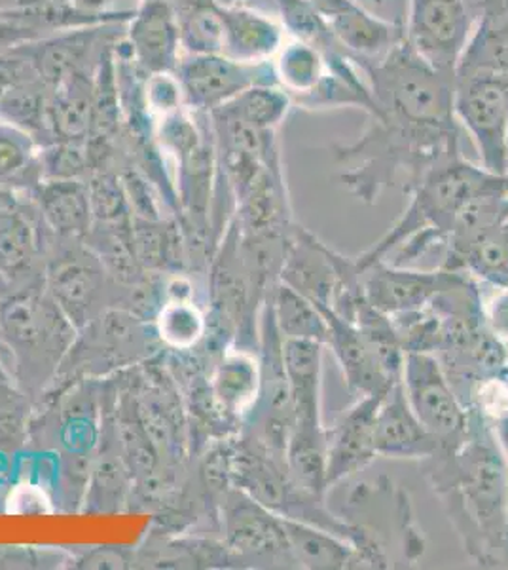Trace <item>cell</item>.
<instances>
[{"instance_id": "8", "label": "cell", "mask_w": 508, "mask_h": 570, "mask_svg": "<svg viewBox=\"0 0 508 570\" xmlns=\"http://www.w3.org/2000/svg\"><path fill=\"white\" fill-rule=\"evenodd\" d=\"M185 105L193 112H212L252 86L277 85L273 63H243L225 53H182L175 69Z\"/></svg>"}, {"instance_id": "42", "label": "cell", "mask_w": 508, "mask_h": 570, "mask_svg": "<svg viewBox=\"0 0 508 570\" xmlns=\"http://www.w3.org/2000/svg\"><path fill=\"white\" fill-rule=\"evenodd\" d=\"M465 7L469 8L475 21L482 18L484 13L494 12L497 8L507 7L508 0H464Z\"/></svg>"}, {"instance_id": "21", "label": "cell", "mask_w": 508, "mask_h": 570, "mask_svg": "<svg viewBox=\"0 0 508 570\" xmlns=\"http://www.w3.org/2000/svg\"><path fill=\"white\" fill-rule=\"evenodd\" d=\"M262 392V363L251 351H226L212 371L211 395L233 419L252 415Z\"/></svg>"}, {"instance_id": "2", "label": "cell", "mask_w": 508, "mask_h": 570, "mask_svg": "<svg viewBox=\"0 0 508 570\" xmlns=\"http://www.w3.org/2000/svg\"><path fill=\"white\" fill-rule=\"evenodd\" d=\"M461 153L454 115L400 104H378L359 137L335 145L340 181L357 200L373 206L387 188L405 177V188L427 169Z\"/></svg>"}, {"instance_id": "14", "label": "cell", "mask_w": 508, "mask_h": 570, "mask_svg": "<svg viewBox=\"0 0 508 570\" xmlns=\"http://www.w3.org/2000/svg\"><path fill=\"white\" fill-rule=\"evenodd\" d=\"M126 40L147 77L175 72L182 58L179 21L169 0H142L126 26Z\"/></svg>"}, {"instance_id": "37", "label": "cell", "mask_w": 508, "mask_h": 570, "mask_svg": "<svg viewBox=\"0 0 508 570\" xmlns=\"http://www.w3.org/2000/svg\"><path fill=\"white\" fill-rule=\"evenodd\" d=\"M488 297L482 293V311L486 324L497 338L508 346V287H491Z\"/></svg>"}, {"instance_id": "12", "label": "cell", "mask_w": 508, "mask_h": 570, "mask_svg": "<svg viewBox=\"0 0 508 570\" xmlns=\"http://www.w3.org/2000/svg\"><path fill=\"white\" fill-rule=\"evenodd\" d=\"M384 395L357 397L332 426L327 428V487L338 485L370 466L376 459V413Z\"/></svg>"}, {"instance_id": "20", "label": "cell", "mask_w": 508, "mask_h": 570, "mask_svg": "<svg viewBox=\"0 0 508 570\" xmlns=\"http://www.w3.org/2000/svg\"><path fill=\"white\" fill-rule=\"evenodd\" d=\"M225 23L222 53L243 63H266L276 58L287 40L283 23L276 16L220 7Z\"/></svg>"}, {"instance_id": "19", "label": "cell", "mask_w": 508, "mask_h": 570, "mask_svg": "<svg viewBox=\"0 0 508 570\" xmlns=\"http://www.w3.org/2000/svg\"><path fill=\"white\" fill-rule=\"evenodd\" d=\"M322 352L325 344L283 338V363L289 381L292 426L321 428Z\"/></svg>"}, {"instance_id": "33", "label": "cell", "mask_w": 508, "mask_h": 570, "mask_svg": "<svg viewBox=\"0 0 508 570\" xmlns=\"http://www.w3.org/2000/svg\"><path fill=\"white\" fill-rule=\"evenodd\" d=\"M40 181L88 179L91 171L88 139L53 141L39 149Z\"/></svg>"}, {"instance_id": "18", "label": "cell", "mask_w": 508, "mask_h": 570, "mask_svg": "<svg viewBox=\"0 0 508 570\" xmlns=\"http://www.w3.org/2000/svg\"><path fill=\"white\" fill-rule=\"evenodd\" d=\"M46 285L72 327H84L103 285V265L93 255H64L48 268Z\"/></svg>"}, {"instance_id": "25", "label": "cell", "mask_w": 508, "mask_h": 570, "mask_svg": "<svg viewBox=\"0 0 508 570\" xmlns=\"http://www.w3.org/2000/svg\"><path fill=\"white\" fill-rule=\"evenodd\" d=\"M457 75H497L508 78V4L484 13L475 23Z\"/></svg>"}, {"instance_id": "28", "label": "cell", "mask_w": 508, "mask_h": 570, "mask_svg": "<svg viewBox=\"0 0 508 570\" xmlns=\"http://www.w3.org/2000/svg\"><path fill=\"white\" fill-rule=\"evenodd\" d=\"M37 139L0 118V187L37 188L40 183Z\"/></svg>"}, {"instance_id": "16", "label": "cell", "mask_w": 508, "mask_h": 570, "mask_svg": "<svg viewBox=\"0 0 508 570\" xmlns=\"http://www.w3.org/2000/svg\"><path fill=\"white\" fill-rule=\"evenodd\" d=\"M322 312L329 327V346L340 365L341 375L351 395L368 397V395H386L395 386L391 379L381 370L380 363L368 348L367 341L360 331L348 320L340 318L329 306H317Z\"/></svg>"}, {"instance_id": "6", "label": "cell", "mask_w": 508, "mask_h": 570, "mask_svg": "<svg viewBox=\"0 0 508 570\" xmlns=\"http://www.w3.org/2000/svg\"><path fill=\"white\" fill-rule=\"evenodd\" d=\"M402 389L419 422L438 441V449H456L467 438L469 411L435 354H405Z\"/></svg>"}, {"instance_id": "15", "label": "cell", "mask_w": 508, "mask_h": 570, "mask_svg": "<svg viewBox=\"0 0 508 570\" xmlns=\"http://www.w3.org/2000/svg\"><path fill=\"white\" fill-rule=\"evenodd\" d=\"M373 441L378 456L406 461H427L440 448L406 400L402 381L395 384L381 400L376 413Z\"/></svg>"}, {"instance_id": "41", "label": "cell", "mask_w": 508, "mask_h": 570, "mask_svg": "<svg viewBox=\"0 0 508 570\" xmlns=\"http://www.w3.org/2000/svg\"><path fill=\"white\" fill-rule=\"evenodd\" d=\"M71 2L80 10L90 13H112L118 10H128V8L118 7V0H71Z\"/></svg>"}, {"instance_id": "40", "label": "cell", "mask_w": 508, "mask_h": 570, "mask_svg": "<svg viewBox=\"0 0 508 570\" xmlns=\"http://www.w3.org/2000/svg\"><path fill=\"white\" fill-rule=\"evenodd\" d=\"M219 7L243 8V10H257V12L270 13L279 18L277 0H215Z\"/></svg>"}, {"instance_id": "24", "label": "cell", "mask_w": 508, "mask_h": 570, "mask_svg": "<svg viewBox=\"0 0 508 570\" xmlns=\"http://www.w3.org/2000/svg\"><path fill=\"white\" fill-rule=\"evenodd\" d=\"M442 268L469 274L478 284L508 287V228H489L459 249L446 252Z\"/></svg>"}, {"instance_id": "45", "label": "cell", "mask_w": 508, "mask_h": 570, "mask_svg": "<svg viewBox=\"0 0 508 570\" xmlns=\"http://www.w3.org/2000/svg\"><path fill=\"white\" fill-rule=\"evenodd\" d=\"M133 2H136V4H139V2H142V0H133Z\"/></svg>"}, {"instance_id": "13", "label": "cell", "mask_w": 508, "mask_h": 570, "mask_svg": "<svg viewBox=\"0 0 508 570\" xmlns=\"http://www.w3.org/2000/svg\"><path fill=\"white\" fill-rule=\"evenodd\" d=\"M341 257L340 252L319 240L308 228L295 225L279 282L316 306H330L340 276Z\"/></svg>"}, {"instance_id": "5", "label": "cell", "mask_w": 508, "mask_h": 570, "mask_svg": "<svg viewBox=\"0 0 508 570\" xmlns=\"http://www.w3.org/2000/svg\"><path fill=\"white\" fill-rule=\"evenodd\" d=\"M454 110L477 147L480 166L508 177V78L457 75Z\"/></svg>"}, {"instance_id": "26", "label": "cell", "mask_w": 508, "mask_h": 570, "mask_svg": "<svg viewBox=\"0 0 508 570\" xmlns=\"http://www.w3.org/2000/svg\"><path fill=\"white\" fill-rule=\"evenodd\" d=\"M93 71L78 72L56 86L50 101L53 141H84L91 131Z\"/></svg>"}, {"instance_id": "11", "label": "cell", "mask_w": 508, "mask_h": 570, "mask_svg": "<svg viewBox=\"0 0 508 570\" xmlns=\"http://www.w3.org/2000/svg\"><path fill=\"white\" fill-rule=\"evenodd\" d=\"M360 271L370 305L387 316L427 308L440 293L469 278V274L446 271L442 266L437 271H412L405 265H389L386 259L373 261Z\"/></svg>"}, {"instance_id": "39", "label": "cell", "mask_w": 508, "mask_h": 570, "mask_svg": "<svg viewBox=\"0 0 508 570\" xmlns=\"http://www.w3.org/2000/svg\"><path fill=\"white\" fill-rule=\"evenodd\" d=\"M42 39L31 27L12 20L7 13L0 12V53L10 52L18 46Z\"/></svg>"}, {"instance_id": "38", "label": "cell", "mask_w": 508, "mask_h": 570, "mask_svg": "<svg viewBox=\"0 0 508 570\" xmlns=\"http://www.w3.org/2000/svg\"><path fill=\"white\" fill-rule=\"evenodd\" d=\"M29 78L39 77L32 71L31 63L16 48L10 52L0 53V99Z\"/></svg>"}, {"instance_id": "10", "label": "cell", "mask_w": 508, "mask_h": 570, "mask_svg": "<svg viewBox=\"0 0 508 570\" xmlns=\"http://www.w3.org/2000/svg\"><path fill=\"white\" fill-rule=\"evenodd\" d=\"M128 23L84 27L50 35L16 48L31 63L32 71L48 88L64 82L78 72H91L104 48L126 33Z\"/></svg>"}, {"instance_id": "22", "label": "cell", "mask_w": 508, "mask_h": 570, "mask_svg": "<svg viewBox=\"0 0 508 570\" xmlns=\"http://www.w3.org/2000/svg\"><path fill=\"white\" fill-rule=\"evenodd\" d=\"M40 215L53 233L67 238H80L93 228L90 190L86 179L40 181L34 188Z\"/></svg>"}, {"instance_id": "17", "label": "cell", "mask_w": 508, "mask_h": 570, "mask_svg": "<svg viewBox=\"0 0 508 570\" xmlns=\"http://www.w3.org/2000/svg\"><path fill=\"white\" fill-rule=\"evenodd\" d=\"M63 327H72V324L50 295L16 293L0 303V337L16 351L46 346L58 338Z\"/></svg>"}, {"instance_id": "29", "label": "cell", "mask_w": 508, "mask_h": 570, "mask_svg": "<svg viewBox=\"0 0 508 570\" xmlns=\"http://www.w3.org/2000/svg\"><path fill=\"white\" fill-rule=\"evenodd\" d=\"M289 94L277 85L252 86L220 109L257 130L279 131L292 109Z\"/></svg>"}, {"instance_id": "46", "label": "cell", "mask_w": 508, "mask_h": 570, "mask_svg": "<svg viewBox=\"0 0 508 570\" xmlns=\"http://www.w3.org/2000/svg\"><path fill=\"white\" fill-rule=\"evenodd\" d=\"M505 227H507V228H508V219H507V220H505Z\"/></svg>"}, {"instance_id": "9", "label": "cell", "mask_w": 508, "mask_h": 570, "mask_svg": "<svg viewBox=\"0 0 508 570\" xmlns=\"http://www.w3.org/2000/svg\"><path fill=\"white\" fill-rule=\"evenodd\" d=\"M228 548L249 563L298 569L285 534L283 518L232 487L225 497Z\"/></svg>"}, {"instance_id": "43", "label": "cell", "mask_w": 508, "mask_h": 570, "mask_svg": "<svg viewBox=\"0 0 508 570\" xmlns=\"http://www.w3.org/2000/svg\"><path fill=\"white\" fill-rule=\"evenodd\" d=\"M166 293H168V301H192V285L188 279L179 276L169 282Z\"/></svg>"}, {"instance_id": "7", "label": "cell", "mask_w": 508, "mask_h": 570, "mask_svg": "<svg viewBox=\"0 0 508 570\" xmlns=\"http://www.w3.org/2000/svg\"><path fill=\"white\" fill-rule=\"evenodd\" d=\"M475 23L464 0H406V42L437 71L456 77Z\"/></svg>"}, {"instance_id": "23", "label": "cell", "mask_w": 508, "mask_h": 570, "mask_svg": "<svg viewBox=\"0 0 508 570\" xmlns=\"http://www.w3.org/2000/svg\"><path fill=\"white\" fill-rule=\"evenodd\" d=\"M285 534L298 569H359L357 551L346 538L295 519H285Z\"/></svg>"}, {"instance_id": "35", "label": "cell", "mask_w": 508, "mask_h": 570, "mask_svg": "<svg viewBox=\"0 0 508 570\" xmlns=\"http://www.w3.org/2000/svg\"><path fill=\"white\" fill-rule=\"evenodd\" d=\"M29 403L18 390L0 383V449L13 451L26 441Z\"/></svg>"}, {"instance_id": "27", "label": "cell", "mask_w": 508, "mask_h": 570, "mask_svg": "<svg viewBox=\"0 0 508 570\" xmlns=\"http://www.w3.org/2000/svg\"><path fill=\"white\" fill-rule=\"evenodd\" d=\"M268 305L281 337L316 341L327 346L329 327L322 312L289 285L279 282L268 297Z\"/></svg>"}, {"instance_id": "36", "label": "cell", "mask_w": 508, "mask_h": 570, "mask_svg": "<svg viewBox=\"0 0 508 570\" xmlns=\"http://www.w3.org/2000/svg\"><path fill=\"white\" fill-rule=\"evenodd\" d=\"M145 101L155 120L187 109L185 94L175 72H156L145 78Z\"/></svg>"}, {"instance_id": "30", "label": "cell", "mask_w": 508, "mask_h": 570, "mask_svg": "<svg viewBox=\"0 0 508 570\" xmlns=\"http://www.w3.org/2000/svg\"><path fill=\"white\" fill-rule=\"evenodd\" d=\"M93 225L107 228H129L133 214L122 177L117 169H96L88 176Z\"/></svg>"}, {"instance_id": "34", "label": "cell", "mask_w": 508, "mask_h": 570, "mask_svg": "<svg viewBox=\"0 0 508 570\" xmlns=\"http://www.w3.org/2000/svg\"><path fill=\"white\" fill-rule=\"evenodd\" d=\"M175 236L161 220L133 219L129 228V242L141 268L156 271L169 261V249Z\"/></svg>"}, {"instance_id": "4", "label": "cell", "mask_w": 508, "mask_h": 570, "mask_svg": "<svg viewBox=\"0 0 508 570\" xmlns=\"http://www.w3.org/2000/svg\"><path fill=\"white\" fill-rule=\"evenodd\" d=\"M343 521L355 532L359 569H405L424 558L425 538L408 493L386 475L355 487L343 504Z\"/></svg>"}, {"instance_id": "32", "label": "cell", "mask_w": 508, "mask_h": 570, "mask_svg": "<svg viewBox=\"0 0 508 570\" xmlns=\"http://www.w3.org/2000/svg\"><path fill=\"white\" fill-rule=\"evenodd\" d=\"M155 320L161 341L177 351L192 348L206 335V316L192 301H168Z\"/></svg>"}, {"instance_id": "3", "label": "cell", "mask_w": 508, "mask_h": 570, "mask_svg": "<svg viewBox=\"0 0 508 570\" xmlns=\"http://www.w3.org/2000/svg\"><path fill=\"white\" fill-rule=\"evenodd\" d=\"M507 181L508 177L489 174L461 153L446 158L405 188V212L380 240L355 257L357 265L362 268L373 261H384L392 249H399L395 265H408L432 247L445 246L459 212L475 196Z\"/></svg>"}, {"instance_id": "31", "label": "cell", "mask_w": 508, "mask_h": 570, "mask_svg": "<svg viewBox=\"0 0 508 570\" xmlns=\"http://www.w3.org/2000/svg\"><path fill=\"white\" fill-rule=\"evenodd\" d=\"M37 252L34 228L16 206L0 212V276H18L31 265Z\"/></svg>"}, {"instance_id": "1", "label": "cell", "mask_w": 508, "mask_h": 570, "mask_svg": "<svg viewBox=\"0 0 508 570\" xmlns=\"http://www.w3.org/2000/svg\"><path fill=\"white\" fill-rule=\"evenodd\" d=\"M419 464L465 553L484 569L508 567V462L488 424L469 413L467 438Z\"/></svg>"}, {"instance_id": "44", "label": "cell", "mask_w": 508, "mask_h": 570, "mask_svg": "<svg viewBox=\"0 0 508 570\" xmlns=\"http://www.w3.org/2000/svg\"><path fill=\"white\" fill-rule=\"evenodd\" d=\"M61 0H0V10H23V8L44 7Z\"/></svg>"}]
</instances>
